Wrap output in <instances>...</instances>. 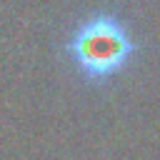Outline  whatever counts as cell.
Instances as JSON below:
<instances>
[{
	"label": "cell",
	"instance_id": "6da1fadb",
	"mask_svg": "<svg viewBox=\"0 0 160 160\" xmlns=\"http://www.w3.org/2000/svg\"><path fill=\"white\" fill-rule=\"evenodd\" d=\"M65 50L85 82L102 85L132 65L138 58V40L118 12L102 10L85 18L72 30Z\"/></svg>",
	"mask_w": 160,
	"mask_h": 160
}]
</instances>
